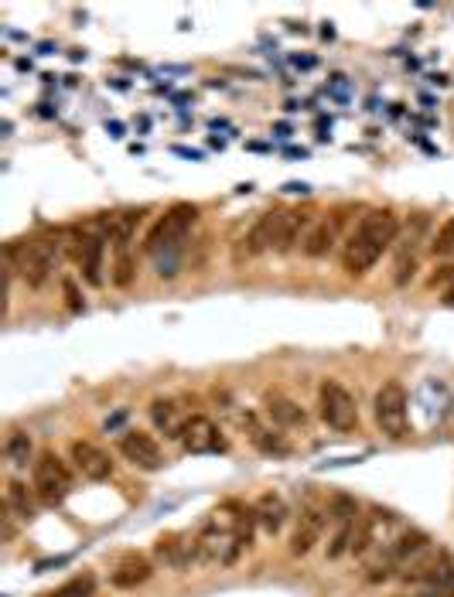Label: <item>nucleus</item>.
I'll return each mask as SVG.
<instances>
[{"instance_id":"nucleus-15","label":"nucleus","mask_w":454,"mask_h":597,"mask_svg":"<svg viewBox=\"0 0 454 597\" xmlns=\"http://www.w3.org/2000/svg\"><path fill=\"white\" fill-rule=\"evenodd\" d=\"M277 226H280V212H263L257 222H253L250 229H246V236L239 239V256H246V260H257L267 250H274V239H277Z\"/></svg>"},{"instance_id":"nucleus-20","label":"nucleus","mask_w":454,"mask_h":597,"mask_svg":"<svg viewBox=\"0 0 454 597\" xmlns=\"http://www.w3.org/2000/svg\"><path fill=\"white\" fill-rule=\"evenodd\" d=\"M253 512H257V526H260L267 536H277L280 529L287 526V519H291V509H287V502L280 499L277 492L260 495L257 505H253Z\"/></svg>"},{"instance_id":"nucleus-30","label":"nucleus","mask_w":454,"mask_h":597,"mask_svg":"<svg viewBox=\"0 0 454 597\" xmlns=\"http://www.w3.org/2000/svg\"><path fill=\"white\" fill-rule=\"evenodd\" d=\"M65 297H69L72 311H82V301H79V294H76V287H72V284H65Z\"/></svg>"},{"instance_id":"nucleus-21","label":"nucleus","mask_w":454,"mask_h":597,"mask_svg":"<svg viewBox=\"0 0 454 597\" xmlns=\"http://www.w3.org/2000/svg\"><path fill=\"white\" fill-rule=\"evenodd\" d=\"M185 413H181V406L175 400H154L151 403V424L161 430L164 437H181V430H185Z\"/></svg>"},{"instance_id":"nucleus-18","label":"nucleus","mask_w":454,"mask_h":597,"mask_svg":"<svg viewBox=\"0 0 454 597\" xmlns=\"http://www.w3.org/2000/svg\"><path fill=\"white\" fill-rule=\"evenodd\" d=\"M154 557L171 570H188L195 560V540L185 533H164L154 543Z\"/></svg>"},{"instance_id":"nucleus-22","label":"nucleus","mask_w":454,"mask_h":597,"mask_svg":"<svg viewBox=\"0 0 454 597\" xmlns=\"http://www.w3.org/2000/svg\"><path fill=\"white\" fill-rule=\"evenodd\" d=\"M4 505H7V512H11V516H18L21 522L35 519V499H31V492H28V485H24V482H7Z\"/></svg>"},{"instance_id":"nucleus-2","label":"nucleus","mask_w":454,"mask_h":597,"mask_svg":"<svg viewBox=\"0 0 454 597\" xmlns=\"http://www.w3.org/2000/svg\"><path fill=\"white\" fill-rule=\"evenodd\" d=\"M55 260H59V239H28V243L7 250V263H11L7 270H18L21 280L31 290L48 284Z\"/></svg>"},{"instance_id":"nucleus-14","label":"nucleus","mask_w":454,"mask_h":597,"mask_svg":"<svg viewBox=\"0 0 454 597\" xmlns=\"http://www.w3.org/2000/svg\"><path fill=\"white\" fill-rule=\"evenodd\" d=\"M72 461H76L79 475L89 478V482H106V478H113V458L93 441H72Z\"/></svg>"},{"instance_id":"nucleus-16","label":"nucleus","mask_w":454,"mask_h":597,"mask_svg":"<svg viewBox=\"0 0 454 597\" xmlns=\"http://www.w3.org/2000/svg\"><path fill=\"white\" fill-rule=\"evenodd\" d=\"M263 413H267L270 424L277 430H308V413H304V406H297L291 396L284 393L263 396Z\"/></svg>"},{"instance_id":"nucleus-5","label":"nucleus","mask_w":454,"mask_h":597,"mask_svg":"<svg viewBox=\"0 0 454 597\" xmlns=\"http://www.w3.org/2000/svg\"><path fill=\"white\" fill-rule=\"evenodd\" d=\"M373 413H376V424L383 430L390 441H403L410 434V396L403 383H390L379 386L376 400H373Z\"/></svg>"},{"instance_id":"nucleus-31","label":"nucleus","mask_w":454,"mask_h":597,"mask_svg":"<svg viewBox=\"0 0 454 597\" xmlns=\"http://www.w3.org/2000/svg\"><path fill=\"white\" fill-rule=\"evenodd\" d=\"M123 420H127V410H120V413H113V417H110V420H106V430H117V427L123 424Z\"/></svg>"},{"instance_id":"nucleus-28","label":"nucleus","mask_w":454,"mask_h":597,"mask_svg":"<svg viewBox=\"0 0 454 597\" xmlns=\"http://www.w3.org/2000/svg\"><path fill=\"white\" fill-rule=\"evenodd\" d=\"M414 267H417V260H414V256H407V253H403L400 256V263H396V284H407V280L410 277H414Z\"/></svg>"},{"instance_id":"nucleus-27","label":"nucleus","mask_w":454,"mask_h":597,"mask_svg":"<svg viewBox=\"0 0 454 597\" xmlns=\"http://www.w3.org/2000/svg\"><path fill=\"white\" fill-rule=\"evenodd\" d=\"M134 256L130 253H123L113 260V273H110V280H113V287H120V290H127L130 284H134Z\"/></svg>"},{"instance_id":"nucleus-9","label":"nucleus","mask_w":454,"mask_h":597,"mask_svg":"<svg viewBox=\"0 0 454 597\" xmlns=\"http://www.w3.org/2000/svg\"><path fill=\"white\" fill-rule=\"evenodd\" d=\"M345 215L349 209H332L328 215H318L315 222H311L308 236H304L301 243V253L308 256V260H321V256L332 253V246L338 243V236H342V226H345Z\"/></svg>"},{"instance_id":"nucleus-25","label":"nucleus","mask_w":454,"mask_h":597,"mask_svg":"<svg viewBox=\"0 0 454 597\" xmlns=\"http://www.w3.org/2000/svg\"><path fill=\"white\" fill-rule=\"evenodd\" d=\"M431 253L441 256V260H451V256H454V215H448V219L441 222V229L434 232Z\"/></svg>"},{"instance_id":"nucleus-26","label":"nucleus","mask_w":454,"mask_h":597,"mask_svg":"<svg viewBox=\"0 0 454 597\" xmlns=\"http://www.w3.org/2000/svg\"><path fill=\"white\" fill-rule=\"evenodd\" d=\"M96 594V577L93 574H79L69 584H62L59 591H52L48 597H93Z\"/></svg>"},{"instance_id":"nucleus-24","label":"nucleus","mask_w":454,"mask_h":597,"mask_svg":"<svg viewBox=\"0 0 454 597\" xmlns=\"http://www.w3.org/2000/svg\"><path fill=\"white\" fill-rule=\"evenodd\" d=\"M7 461L18 464V468H28L31 461V437L24 434V430H14L11 437H7Z\"/></svg>"},{"instance_id":"nucleus-19","label":"nucleus","mask_w":454,"mask_h":597,"mask_svg":"<svg viewBox=\"0 0 454 597\" xmlns=\"http://www.w3.org/2000/svg\"><path fill=\"white\" fill-rule=\"evenodd\" d=\"M154 574V563L147 557H140V553H127V557H120L117 567L110 570V584L117 587V591H134V587L147 584Z\"/></svg>"},{"instance_id":"nucleus-32","label":"nucleus","mask_w":454,"mask_h":597,"mask_svg":"<svg viewBox=\"0 0 454 597\" xmlns=\"http://www.w3.org/2000/svg\"><path fill=\"white\" fill-rule=\"evenodd\" d=\"M441 301H444V308H454V284H451L448 290H444V297H441Z\"/></svg>"},{"instance_id":"nucleus-7","label":"nucleus","mask_w":454,"mask_h":597,"mask_svg":"<svg viewBox=\"0 0 454 597\" xmlns=\"http://www.w3.org/2000/svg\"><path fill=\"white\" fill-rule=\"evenodd\" d=\"M396 536H400V522H396L393 512H386L376 505V509H369V516L359 519L356 540H352V553L366 560L369 553H376V550L383 553Z\"/></svg>"},{"instance_id":"nucleus-17","label":"nucleus","mask_w":454,"mask_h":597,"mask_svg":"<svg viewBox=\"0 0 454 597\" xmlns=\"http://www.w3.org/2000/svg\"><path fill=\"white\" fill-rule=\"evenodd\" d=\"M311 222H315V212L308 209H287L280 212V226H277V239H274V253H291L294 246L304 243Z\"/></svg>"},{"instance_id":"nucleus-33","label":"nucleus","mask_w":454,"mask_h":597,"mask_svg":"<svg viewBox=\"0 0 454 597\" xmlns=\"http://www.w3.org/2000/svg\"><path fill=\"white\" fill-rule=\"evenodd\" d=\"M106 130H113V137H123V127H120V123H106Z\"/></svg>"},{"instance_id":"nucleus-29","label":"nucleus","mask_w":454,"mask_h":597,"mask_svg":"<svg viewBox=\"0 0 454 597\" xmlns=\"http://www.w3.org/2000/svg\"><path fill=\"white\" fill-rule=\"evenodd\" d=\"M448 280H454V263H444V267H437L427 284L437 287V284H448Z\"/></svg>"},{"instance_id":"nucleus-1","label":"nucleus","mask_w":454,"mask_h":597,"mask_svg":"<svg viewBox=\"0 0 454 597\" xmlns=\"http://www.w3.org/2000/svg\"><path fill=\"white\" fill-rule=\"evenodd\" d=\"M396 236H400V219L390 209H369L356 222V229L349 232V239H345L342 270L349 277H366L383 260V253L396 243Z\"/></svg>"},{"instance_id":"nucleus-6","label":"nucleus","mask_w":454,"mask_h":597,"mask_svg":"<svg viewBox=\"0 0 454 597\" xmlns=\"http://www.w3.org/2000/svg\"><path fill=\"white\" fill-rule=\"evenodd\" d=\"M31 488L45 505H62L72 492V475L55 451H41L31 464Z\"/></svg>"},{"instance_id":"nucleus-11","label":"nucleus","mask_w":454,"mask_h":597,"mask_svg":"<svg viewBox=\"0 0 454 597\" xmlns=\"http://www.w3.org/2000/svg\"><path fill=\"white\" fill-rule=\"evenodd\" d=\"M120 454L140 471H161L164 468L161 444L154 441L151 434H144V430H127V434L120 437Z\"/></svg>"},{"instance_id":"nucleus-4","label":"nucleus","mask_w":454,"mask_h":597,"mask_svg":"<svg viewBox=\"0 0 454 597\" xmlns=\"http://www.w3.org/2000/svg\"><path fill=\"white\" fill-rule=\"evenodd\" d=\"M318 417L325 427H332L335 434H352L359 427V406L356 396L349 393L338 379H325L318 386Z\"/></svg>"},{"instance_id":"nucleus-10","label":"nucleus","mask_w":454,"mask_h":597,"mask_svg":"<svg viewBox=\"0 0 454 597\" xmlns=\"http://www.w3.org/2000/svg\"><path fill=\"white\" fill-rule=\"evenodd\" d=\"M181 447H185V454H216L226 447V437H222V430L212 424L209 417H202V413H195V417L185 420V430H181Z\"/></svg>"},{"instance_id":"nucleus-13","label":"nucleus","mask_w":454,"mask_h":597,"mask_svg":"<svg viewBox=\"0 0 454 597\" xmlns=\"http://www.w3.org/2000/svg\"><path fill=\"white\" fill-rule=\"evenodd\" d=\"M243 427H246V437H250V444L257 447L260 454H267V458H291V451H294L291 441H287V437L280 434L277 427L260 424L257 413H246Z\"/></svg>"},{"instance_id":"nucleus-8","label":"nucleus","mask_w":454,"mask_h":597,"mask_svg":"<svg viewBox=\"0 0 454 597\" xmlns=\"http://www.w3.org/2000/svg\"><path fill=\"white\" fill-rule=\"evenodd\" d=\"M106 229H89L76 239V267L89 287H103V260H106Z\"/></svg>"},{"instance_id":"nucleus-23","label":"nucleus","mask_w":454,"mask_h":597,"mask_svg":"<svg viewBox=\"0 0 454 597\" xmlns=\"http://www.w3.org/2000/svg\"><path fill=\"white\" fill-rule=\"evenodd\" d=\"M328 519H332L335 526H338V522L362 519V516H359V502L352 499V495H342V492L332 495V499H328Z\"/></svg>"},{"instance_id":"nucleus-12","label":"nucleus","mask_w":454,"mask_h":597,"mask_svg":"<svg viewBox=\"0 0 454 597\" xmlns=\"http://www.w3.org/2000/svg\"><path fill=\"white\" fill-rule=\"evenodd\" d=\"M325 519H328V509H321V505H304L301 516L294 522V533H291L294 557H308L311 546H315L321 540V533H325Z\"/></svg>"},{"instance_id":"nucleus-3","label":"nucleus","mask_w":454,"mask_h":597,"mask_svg":"<svg viewBox=\"0 0 454 597\" xmlns=\"http://www.w3.org/2000/svg\"><path fill=\"white\" fill-rule=\"evenodd\" d=\"M195 222H198V205H192V202L171 205V209L151 226V232H147L144 253L147 256H161V253L181 250V243H185V236L192 232Z\"/></svg>"}]
</instances>
